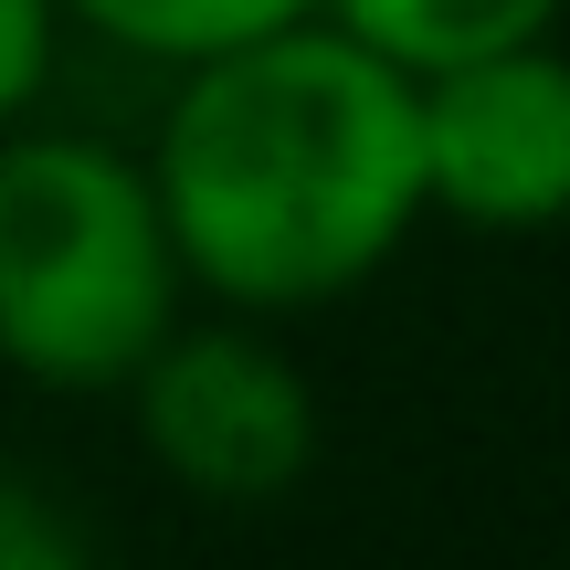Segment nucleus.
Returning a JSON list of instances; mask_svg holds the SVG:
<instances>
[{"label":"nucleus","instance_id":"f257e3e1","mask_svg":"<svg viewBox=\"0 0 570 570\" xmlns=\"http://www.w3.org/2000/svg\"><path fill=\"white\" fill-rule=\"evenodd\" d=\"M138 169L180 285L233 317H317L360 296L423 223L412 75L317 11L180 63Z\"/></svg>","mask_w":570,"mask_h":570},{"label":"nucleus","instance_id":"f03ea898","mask_svg":"<svg viewBox=\"0 0 570 570\" xmlns=\"http://www.w3.org/2000/svg\"><path fill=\"white\" fill-rule=\"evenodd\" d=\"M180 254L138 148L85 127H0V370L96 402L180 327Z\"/></svg>","mask_w":570,"mask_h":570},{"label":"nucleus","instance_id":"7ed1b4c3","mask_svg":"<svg viewBox=\"0 0 570 570\" xmlns=\"http://www.w3.org/2000/svg\"><path fill=\"white\" fill-rule=\"evenodd\" d=\"M127 412H138L148 465L202 508H275L317 465V391L306 370L265 338V317H202L169 327L138 370H127Z\"/></svg>","mask_w":570,"mask_h":570},{"label":"nucleus","instance_id":"20e7f679","mask_svg":"<svg viewBox=\"0 0 570 570\" xmlns=\"http://www.w3.org/2000/svg\"><path fill=\"white\" fill-rule=\"evenodd\" d=\"M412 169L423 212L487 244H539L570 212V75L550 42L412 75Z\"/></svg>","mask_w":570,"mask_h":570},{"label":"nucleus","instance_id":"39448f33","mask_svg":"<svg viewBox=\"0 0 570 570\" xmlns=\"http://www.w3.org/2000/svg\"><path fill=\"white\" fill-rule=\"evenodd\" d=\"M560 11L570 0H317V21H338L391 75H444V63H475V53L550 42Z\"/></svg>","mask_w":570,"mask_h":570},{"label":"nucleus","instance_id":"423d86ee","mask_svg":"<svg viewBox=\"0 0 570 570\" xmlns=\"http://www.w3.org/2000/svg\"><path fill=\"white\" fill-rule=\"evenodd\" d=\"M53 11H63V32H96V42H117L127 63L180 75V63H202V53H233V42H254V32L306 21L317 0H53Z\"/></svg>","mask_w":570,"mask_h":570},{"label":"nucleus","instance_id":"0eeeda50","mask_svg":"<svg viewBox=\"0 0 570 570\" xmlns=\"http://www.w3.org/2000/svg\"><path fill=\"white\" fill-rule=\"evenodd\" d=\"M0 570H96L85 529L32 487V475H0Z\"/></svg>","mask_w":570,"mask_h":570},{"label":"nucleus","instance_id":"6e6552de","mask_svg":"<svg viewBox=\"0 0 570 570\" xmlns=\"http://www.w3.org/2000/svg\"><path fill=\"white\" fill-rule=\"evenodd\" d=\"M53 53H63V11L53 0H0V127H21L42 106Z\"/></svg>","mask_w":570,"mask_h":570}]
</instances>
